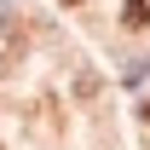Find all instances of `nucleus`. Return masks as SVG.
<instances>
[{"label":"nucleus","mask_w":150,"mask_h":150,"mask_svg":"<svg viewBox=\"0 0 150 150\" xmlns=\"http://www.w3.org/2000/svg\"><path fill=\"white\" fill-rule=\"evenodd\" d=\"M121 23H127V29H150V6L144 0H127V6H121Z\"/></svg>","instance_id":"f257e3e1"},{"label":"nucleus","mask_w":150,"mask_h":150,"mask_svg":"<svg viewBox=\"0 0 150 150\" xmlns=\"http://www.w3.org/2000/svg\"><path fill=\"white\" fill-rule=\"evenodd\" d=\"M139 121H144V127H150V104H144V110H139Z\"/></svg>","instance_id":"f03ea898"},{"label":"nucleus","mask_w":150,"mask_h":150,"mask_svg":"<svg viewBox=\"0 0 150 150\" xmlns=\"http://www.w3.org/2000/svg\"><path fill=\"white\" fill-rule=\"evenodd\" d=\"M64 6H81V0H64Z\"/></svg>","instance_id":"7ed1b4c3"}]
</instances>
